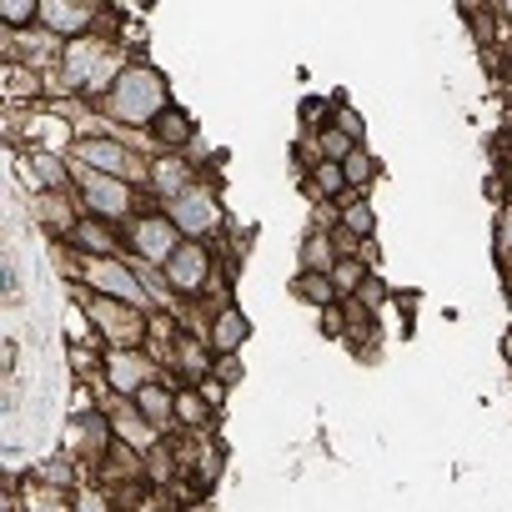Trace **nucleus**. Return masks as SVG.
Wrapping results in <instances>:
<instances>
[{
  "instance_id": "obj_11",
  "label": "nucleus",
  "mask_w": 512,
  "mask_h": 512,
  "mask_svg": "<svg viewBox=\"0 0 512 512\" xmlns=\"http://www.w3.org/2000/svg\"><path fill=\"white\" fill-rule=\"evenodd\" d=\"M96 16H101V6H86V0H46V6H41L46 31L71 36V41H81V36L91 31V21H96Z\"/></svg>"
},
{
  "instance_id": "obj_17",
  "label": "nucleus",
  "mask_w": 512,
  "mask_h": 512,
  "mask_svg": "<svg viewBox=\"0 0 512 512\" xmlns=\"http://www.w3.org/2000/svg\"><path fill=\"white\" fill-rule=\"evenodd\" d=\"M111 427H116V437H131L136 452H151V442H156V432L146 427V417L136 412V402H131V407L116 402V407H111Z\"/></svg>"
},
{
  "instance_id": "obj_5",
  "label": "nucleus",
  "mask_w": 512,
  "mask_h": 512,
  "mask_svg": "<svg viewBox=\"0 0 512 512\" xmlns=\"http://www.w3.org/2000/svg\"><path fill=\"white\" fill-rule=\"evenodd\" d=\"M71 161H76L81 171H101V176H116V181H131V176L141 171L136 151H131L126 141H116V136H81V141L71 146Z\"/></svg>"
},
{
  "instance_id": "obj_23",
  "label": "nucleus",
  "mask_w": 512,
  "mask_h": 512,
  "mask_svg": "<svg viewBox=\"0 0 512 512\" xmlns=\"http://www.w3.org/2000/svg\"><path fill=\"white\" fill-rule=\"evenodd\" d=\"M0 21H6L11 31L36 26V21H41V0H6V6H0Z\"/></svg>"
},
{
  "instance_id": "obj_14",
  "label": "nucleus",
  "mask_w": 512,
  "mask_h": 512,
  "mask_svg": "<svg viewBox=\"0 0 512 512\" xmlns=\"http://www.w3.org/2000/svg\"><path fill=\"white\" fill-rule=\"evenodd\" d=\"M71 241H76L86 256H116V251H121L116 226H111V221H96V216H81L76 231H71Z\"/></svg>"
},
{
  "instance_id": "obj_28",
  "label": "nucleus",
  "mask_w": 512,
  "mask_h": 512,
  "mask_svg": "<svg viewBox=\"0 0 512 512\" xmlns=\"http://www.w3.org/2000/svg\"><path fill=\"white\" fill-rule=\"evenodd\" d=\"M176 422L201 427L206 422V392H176Z\"/></svg>"
},
{
  "instance_id": "obj_29",
  "label": "nucleus",
  "mask_w": 512,
  "mask_h": 512,
  "mask_svg": "<svg viewBox=\"0 0 512 512\" xmlns=\"http://www.w3.org/2000/svg\"><path fill=\"white\" fill-rule=\"evenodd\" d=\"M36 176L46 181V191H61V186H66V171H61V161H56V156H41V151H36Z\"/></svg>"
},
{
  "instance_id": "obj_22",
  "label": "nucleus",
  "mask_w": 512,
  "mask_h": 512,
  "mask_svg": "<svg viewBox=\"0 0 512 512\" xmlns=\"http://www.w3.org/2000/svg\"><path fill=\"white\" fill-rule=\"evenodd\" d=\"M332 287H337V297H352V292H362V287H367V272H362L357 256H347V262H337V267H332Z\"/></svg>"
},
{
  "instance_id": "obj_25",
  "label": "nucleus",
  "mask_w": 512,
  "mask_h": 512,
  "mask_svg": "<svg viewBox=\"0 0 512 512\" xmlns=\"http://www.w3.org/2000/svg\"><path fill=\"white\" fill-rule=\"evenodd\" d=\"M176 362H181L186 377H206V372H211V367H206V337H201V342L181 337V342H176Z\"/></svg>"
},
{
  "instance_id": "obj_20",
  "label": "nucleus",
  "mask_w": 512,
  "mask_h": 512,
  "mask_svg": "<svg viewBox=\"0 0 512 512\" xmlns=\"http://www.w3.org/2000/svg\"><path fill=\"white\" fill-rule=\"evenodd\" d=\"M337 191H347V171L337 161H317L307 176V196H337Z\"/></svg>"
},
{
  "instance_id": "obj_15",
  "label": "nucleus",
  "mask_w": 512,
  "mask_h": 512,
  "mask_svg": "<svg viewBox=\"0 0 512 512\" xmlns=\"http://www.w3.org/2000/svg\"><path fill=\"white\" fill-rule=\"evenodd\" d=\"M136 412H141V417H146V427L161 437V432L176 422V392H171V387H161V382H151V387L136 397Z\"/></svg>"
},
{
  "instance_id": "obj_31",
  "label": "nucleus",
  "mask_w": 512,
  "mask_h": 512,
  "mask_svg": "<svg viewBox=\"0 0 512 512\" xmlns=\"http://www.w3.org/2000/svg\"><path fill=\"white\" fill-rule=\"evenodd\" d=\"M71 512H116V507H111L96 487H86V492H76V497H71Z\"/></svg>"
},
{
  "instance_id": "obj_6",
  "label": "nucleus",
  "mask_w": 512,
  "mask_h": 512,
  "mask_svg": "<svg viewBox=\"0 0 512 512\" xmlns=\"http://www.w3.org/2000/svg\"><path fill=\"white\" fill-rule=\"evenodd\" d=\"M86 312H91V322L101 327V337H106L111 347H141V342H146V327H151V322H146L141 307L111 302V297H91Z\"/></svg>"
},
{
  "instance_id": "obj_10",
  "label": "nucleus",
  "mask_w": 512,
  "mask_h": 512,
  "mask_svg": "<svg viewBox=\"0 0 512 512\" xmlns=\"http://www.w3.org/2000/svg\"><path fill=\"white\" fill-rule=\"evenodd\" d=\"M161 277L176 287V292H186V297H196L206 282H211V251L201 246V241H181V251L171 256V262L161 267Z\"/></svg>"
},
{
  "instance_id": "obj_7",
  "label": "nucleus",
  "mask_w": 512,
  "mask_h": 512,
  "mask_svg": "<svg viewBox=\"0 0 512 512\" xmlns=\"http://www.w3.org/2000/svg\"><path fill=\"white\" fill-rule=\"evenodd\" d=\"M101 372H106V387H111L121 402H136V397L156 382V362H151L141 347H111L106 362H101Z\"/></svg>"
},
{
  "instance_id": "obj_3",
  "label": "nucleus",
  "mask_w": 512,
  "mask_h": 512,
  "mask_svg": "<svg viewBox=\"0 0 512 512\" xmlns=\"http://www.w3.org/2000/svg\"><path fill=\"white\" fill-rule=\"evenodd\" d=\"M76 191H81V211L96 216V221H111V226H131L136 221V191L131 181H116V176H101V171H76Z\"/></svg>"
},
{
  "instance_id": "obj_12",
  "label": "nucleus",
  "mask_w": 512,
  "mask_h": 512,
  "mask_svg": "<svg viewBox=\"0 0 512 512\" xmlns=\"http://www.w3.org/2000/svg\"><path fill=\"white\" fill-rule=\"evenodd\" d=\"M246 332H251V327H246V312H241V307H221L216 322L206 327V347H211L216 357H236L241 342H246Z\"/></svg>"
},
{
  "instance_id": "obj_9",
  "label": "nucleus",
  "mask_w": 512,
  "mask_h": 512,
  "mask_svg": "<svg viewBox=\"0 0 512 512\" xmlns=\"http://www.w3.org/2000/svg\"><path fill=\"white\" fill-rule=\"evenodd\" d=\"M166 216L176 221V231H181L186 241H201L206 231H216L221 206H216V191H211V186H191V191H181L176 201H166Z\"/></svg>"
},
{
  "instance_id": "obj_13",
  "label": "nucleus",
  "mask_w": 512,
  "mask_h": 512,
  "mask_svg": "<svg viewBox=\"0 0 512 512\" xmlns=\"http://www.w3.org/2000/svg\"><path fill=\"white\" fill-rule=\"evenodd\" d=\"M146 181H151V191L166 196V201H176L181 191L196 186V181H191V166H186L181 156H161V161H151V166H146Z\"/></svg>"
},
{
  "instance_id": "obj_26",
  "label": "nucleus",
  "mask_w": 512,
  "mask_h": 512,
  "mask_svg": "<svg viewBox=\"0 0 512 512\" xmlns=\"http://www.w3.org/2000/svg\"><path fill=\"white\" fill-rule=\"evenodd\" d=\"M342 171H347V186H367V181L377 176V161H372V151H367V146H357V151L342 161Z\"/></svg>"
},
{
  "instance_id": "obj_33",
  "label": "nucleus",
  "mask_w": 512,
  "mask_h": 512,
  "mask_svg": "<svg viewBox=\"0 0 512 512\" xmlns=\"http://www.w3.org/2000/svg\"><path fill=\"white\" fill-rule=\"evenodd\" d=\"M216 377H221V387H231V382L241 377V367H236V357H221V362H216Z\"/></svg>"
},
{
  "instance_id": "obj_16",
  "label": "nucleus",
  "mask_w": 512,
  "mask_h": 512,
  "mask_svg": "<svg viewBox=\"0 0 512 512\" xmlns=\"http://www.w3.org/2000/svg\"><path fill=\"white\" fill-rule=\"evenodd\" d=\"M151 136H156V146H161V151H181V146L196 136V126H191V116H186V111H176V106H171V111H161V116H156Z\"/></svg>"
},
{
  "instance_id": "obj_21",
  "label": "nucleus",
  "mask_w": 512,
  "mask_h": 512,
  "mask_svg": "<svg viewBox=\"0 0 512 512\" xmlns=\"http://www.w3.org/2000/svg\"><path fill=\"white\" fill-rule=\"evenodd\" d=\"M317 151H322V161H337V166H342V161L357 151V141H352L347 131H337V126H322V131H317Z\"/></svg>"
},
{
  "instance_id": "obj_19",
  "label": "nucleus",
  "mask_w": 512,
  "mask_h": 512,
  "mask_svg": "<svg viewBox=\"0 0 512 512\" xmlns=\"http://www.w3.org/2000/svg\"><path fill=\"white\" fill-rule=\"evenodd\" d=\"M332 267H337V246H332V236L312 231V236L302 241V272H322V277H332Z\"/></svg>"
},
{
  "instance_id": "obj_24",
  "label": "nucleus",
  "mask_w": 512,
  "mask_h": 512,
  "mask_svg": "<svg viewBox=\"0 0 512 512\" xmlns=\"http://www.w3.org/2000/svg\"><path fill=\"white\" fill-rule=\"evenodd\" d=\"M41 216H46L56 231H66V236H71V231H76V221H81V216L61 201V191H46V196H41Z\"/></svg>"
},
{
  "instance_id": "obj_18",
  "label": "nucleus",
  "mask_w": 512,
  "mask_h": 512,
  "mask_svg": "<svg viewBox=\"0 0 512 512\" xmlns=\"http://www.w3.org/2000/svg\"><path fill=\"white\" fill-rule=\"evenodd\" d=\"M292 292H297V302H307V307H337L342 297H337V287H332V277H322V272H302L297 282H292Z\"/></svg>"
},
{
  "instance_id": "obj_34",
  "label": "nucleus",
  "mask_w": 512,
  "mask_h": 512,
  "mask_svg": "<svg viewBox=\"0 0 512 512\" xmlns=\"http://www.w3.org/2000/svg\"><path fill=\"white\" fill-rule=\"evenodd\" d=\"M357 241H362V236H352L347 226H342V231H332V246H337V251H347V256L357 251Z\"/></svg>"
},
{
  "instance_id": "obj_37",
  "label": "nucleus",
  "mask_w": 512,
  "mask_h": 512,
  "mask_svg": "<svg viewBox=\"0 0 512 512\" xmlns=\"http://www.w3.org/2000/svg\"><path fill=\"white\" fill-rule=\"evenodd\" d=\"M502 357H507V367H512V327H507V337H502Z\"/></svg>"
},
{
  "instance_id": "obj_30",
  "label": "nucleus",
  "mask_w": 512,
  "mask_h": 512,
  "mask_svg": "<svg viewBox=\"0 0 512 512\" xmlns=\"http://www.w3.org/2000/svg\"><path fill=\"white\" fill-rule=\"evenodd\" d=\"M332 126H337V131H347V136H352L357 146H362V136H367V126H362V116H357V111H352L347 101L337 106V121H332Z\"/></svg>"
},
{
  "instance_id": "obj_1",
  "label": "nucleus",
  "mask_w": 512,
  "mask_h": 512,
  "mask_svg": "<svg viewBox=\"0 0 512 512\" xmlns=\"http://www.w3.org/2000/svg\"><path fill=\"white\" fill-rule=\"evenodd\" d=\"M101 106H106L111 121H126V126H146L151 131L156 116L171 111V86H166V76L156 66L136 61V66H126L116 76V86L101 96Z\"/></svg>"
},
{
  "instance_id": "obj_27",
  "label": "nucleus",
  "mask_w": 512,
  "mask_h": 512,
  "mask_svg": "<svg viewBox=\"0 0 512 512\" xmlns=\"http://www.w3.org/2000/svg\"><path fill=\"white\" fill-rule=\"evenodd\" d=\"M342 226H347L352 236H372L377 216H372V206H367V201H347V206H342Z\"/></svg>"
},
{
  "instance_id": "obj_36",
  "label": "nucleus",
  "mask_w": 512,
  "mask_h": 512,
  "mask_svg": "<svg viewBox=\"0 0 512 512\" xmlns=\"http://www.w3.org/2000/svg\"><path fill=\"white\" fill-rule=\"evenodd\" d=\"M497 241H502V251H507V256H512V211H507V216H502V231H497Z\"/></svg>"
},
{
  "instance_id": "obj_35",
  "label": "nucleus",
  "mask_w": 512,
  "mask_h": 512,
  "mask_svg": "<svg viewBox=\"0 0 512 512\" xmlns=\"http://www.w3.org/2000/svg\"><path fill=\"white\" fill-rule=\"evenodd\" d=\"M41 477H46V482H61V487H66V482H71V467H66V462H51V467H41Z\"/></svg>"
},
{
  "instance_id": "obj_4",
  "label": "nucleus",
  "mask_w": 512,
  "mask_h": 512,
  "mask_svg": "<svg viewBox=\"0 0 512 512\" xmlns=\"http://www.w3.org/2000/svg\"><path fill=\"white\" fill-rule=\"evenodd\" d=\"M126 241H131V251L141 256L146 267H166L171 256L181 251V231H176V221L166 216V211H141L131 226H126Z\"/></svg>"
},
{
  "instance_id": "obj_2",
  "label": "nucleus",
  "mask_w": 512,
  "mask_h": 512,
  "mask_svg": "<svg viewBox=\"0 0 512 512\" xmlns=\"http://www.w3.org/2000/svg\"><path fill=\"white\" fill-rule=\"evenodd\" d=\"M126 66H121V56L106 46V41H91V36H81V41H71L66 51H61V86L66 91H111L116 86V76H121Z\"/></svg>"
},
{
  "instance_id": "obj_8",
  "label": "nucleus",
  "mask_w": 512,
  "mask_h": 512,
  "mask_svg": "<svg viewBox=\"0 0 512 512\" xmlns=\"http://www.w3.org/2000/svg\"><path fill=\"white\" fill-rule=\"evenodd\" d=\"M81 277H86V287H96V297L131 302V307L146 312V297H141V287H136V272H131L126 262H116V256H86Z\"/></svg>"
},
{
  "instance_id": "obj_32",
  "label": "nucleus",
  "mask_w": 512,
  "mask_h": 512,
  "mask_svg": "<svg viewBox=\"0 0 512 512\" xmlns=\"http://www.w3.org/2000/svg\"><path fill=\"white\" fill-rule=\"evenodd\" d=\"M322 332H327V337H342V332H347V317H342V302L322 312Z\"/></svg>"
}]
</instances>
